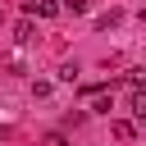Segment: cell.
<instances>
[{
    "label": "cell",
    "mask_w": 146,
    "mask_h": 146,
    "mask_svg": "<svg viewBox=\"0 0 146 146\" xmlns=\"http://www.w3.org/2000/svg\"><path fill=\"white\" fill-rule=\"evenodd\" d=\"M27 14H36V18H55V14H59V5H55V0H41V5H36V0H27Z\"/></svg>",
    "instance_id": "obj_1"
},
{
    "label": "cell",
    "mask_w": 146,
    "mask_h": 146,
    "mask_svg": "<svg viewBox=\"0 0 146 146\" xmlns=\"http://www.w3.org/2000/svg\"><path fill=\"white\" fill-rule=\"evenodd\" d=\"M32 36H36V27H32V14H27V18H18V27H14V41H23V46H27Z\"/></svg>",
    "instance_id": "obj_2"
},
{
    "label": "cell",
    "mask_w": 146,
    "mask_h": 146,
    "mask_svg": "<svg viewBox=\"0 0 146 146\" xmlns=\"http://www.w3.org/2000/svg\"><path fill=\"white\" fill-rule=\"evenodd\" d=\"M110 132H114V137H119V141H128V137H132V132H137V128H132V123H128V119H114V123H110Z\"/></svg>",
    "instance_id": "obj_3"
},
{
    "label": "cell",
    "mask_w": 146,
    "mask_h": 146,
    "mask_svg": "<svg viewBox=\"0 0 146 146\" xmlns=\"http://www.w3.org/2000/svg\"><path fill=\"white\" fill-rule=\"evenodd\" d=\"M137 123H141V128H146V114H137Z\"/></svg>",
    "instance_id": "obj_4"
}]
</instances>
